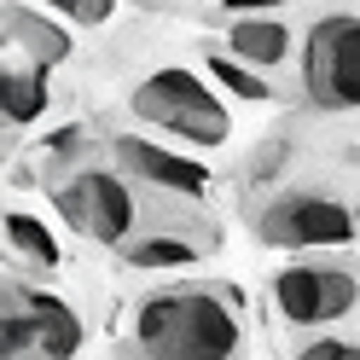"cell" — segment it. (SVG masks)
<instances>
[{"instance_id":"obj_15","label":"cell","mask_w":360,"mask_h":360,"mask_svg":"<svg viewBox=\"0 0 360 360\" xmlns=\"http://www.w3.org/2000/svg\"><path fill=\"white\" fill-rule=\"evenodd\" d=\"M290 360H360V337H343V331H302V343L290 349Z\"/></svg>"},{"instance_id":"obj_1","label":"cell","mask_w":360,"mask_h":360,"mask_svg":"<svg viewBox=\"0 0 360 360\" xmlns=\"http://www.w3.org/2000/svg\"><path fill=\"white\" fill-rule=\"evenodd\" d=\"M244 297L227 285H169L134 302L117 360H244Z\"/></svg>"},{"instance_id":"obj_8","label":"cell","mask_w":360,"mask_h":360,"mask_svg":"<svg viewBox=\"0 0 360 360\" xmlns=\"http://www.w3.org/2000/svg\"><path fill=\"white\" fill-rule=\"evenodd\" d=\"M110 151H117V169L140 186L163 192V198H204L210 192V163H198L192 151H174L163 140H146V134H110Z\"/></svg>"},{"instance_id":"obj_4","label":"cell","mask_w":360,"mask_h":360,"mask_svg":"<svg viewBox=\"0 0 360 360\" xmlns=\"http://www.w3.org/2000/svg\"><path fill=\"white\" fill-rule=\"evenodd\" d=\"M256 238L267 250H297V256L349 250L360 238V210L320 186H285L256 210Z\"/></svg>"},{"instance_id":"obj_17","label":"cell","mask_w":360,"mask_h":360,"mask_svg":"<svg viewBox=\"0 0 360 360\" xmlns=\"http://www.w3.org/2000/svg\"><path fill=\"white\" fill-rule=\"evenodd\" d=\"M279 6H290V0H221L227 18H274Z\"/></svg>"},{"instance_id":"obj_6","label":"cell","mask_w":360,"mask_h":360,"mask_svg":"<svg viewBox=\"0 0 360 360\" xmlns=\"http://www.w3.org/2000/svg\"><path fill=\"white\" fill-rule=\"evenodd\" d=\"M134 186H140V180H128L122 169L87 163V169H76L70 180L53 186V204L82 238L105 244V250H122V244L140 233V192Z\"/></svg>"},{"instance_id":"obj_14","label":"cell","mask_w":360,"mask_h":360,"mask_svg":"<svg viewBox=\"0 0 360 360\" xmlns=\"http://www.w3.org/2000/svg\"><path fill=\"white\" fill-rule=\"evenodd\" d=\"M204 70H210V82H221L233 99H250V105H262V99H274V87H267V70H256V64H244V58H233L227 47H215L210 58H204Z\"/></svg>"},{"instance_id":"obj_9","label":"cell","mask_w":360,"mask_h":360,"mask_svg":"<svg viewBox=\"0 0 360 360\" xmlns=\"http://www.w3.org/2000/svg\"><path fill=\"white\" fill-rule=\"evenodd\" d=\"M210 250H215V233L210 227H186V221H174V227L134 233L117 256L128 267H140V274H180V267H198Z\"/></svg>"},{"instance_id":"obj_5","label":"cell","mask_w":360,"mask_h":360,"mask_svg":"<svg viewBox=\"0 0 360 360\" xmlns=\"http://www.w3.org/2000/svg\"><path fill=\"white\" fill-rule=\"evenodd\" d=\"M302 64V99L326 117H343V110H360V12L337 6L320 12L297 47Z\"/></svg>"},{"instance_id":"obj_12","label":"cell","mask_w":360,"mask_h":360,"mask_svg":"<svg viewBox=\"0 0 360 360\" xmlns=\"http://www.w3.org/2000/svg\"><path fill=\"white\" fill-rule=\"evenodd\" d=\"M47 110H53V64L18 53V58L6 64V128L24 134L30 122L47 117Z\"/></svg>"},{"instance_id":"obj_2","label":"cell","mask_w":360,"mask_h":360,"mask_svg":"<svg viewBox=\"0 0 360 360\" xmlns=\"http://www.w3.org/2000/svg\"><path fill=\"white\" fill-rule=\"evenodd\" d=\"M128 110L146 128L169 134V140H186L198 151H215V146L233 140L227 99L210 87V76L186 70V64H163V70L140 76V82H134V94H128Z\"/></svg>"},{"instance_id":"obj_11","label":"cell","mask_w":360,"mask_h":360,"mask_svg":"<svg viewBox=\"0 0 360 360\" xmlns=\"http://www.w3.org/2000/svg\"><path fill=\"white\" fill-rule=\"evenodd\" d=\"M6 41H12L24 58H41V64H64V58L76 53L70 30H58L53 12L35 6V0H18V6H6Z\"/></svg>"},{"instance_id":"obj_10","label":"cell","mask_w":360,"mask_h":360,"mask_svg":"<svg viewBox=\"0 0 360 360\" xmlns=\"http://www.w3.org/2000/svg\"><path fill=\"white\" fill-rule=\"evenodd\" d=\"M221 47H227L233 58H244V64H256V70H279V64L302 47V41L290 35L285 18H233Z\"/></svg>"},{"instance_id":"obj_18","label":"cell","mask_w":360,"mask_h":360,"mask_svg":"<svg viewBox=\"0 0 360 360\" xmlns=\"http://www.w3.org/2000/svg\"><path fill=\"white\" fill-rule=\"evenodd\" d=\"M24 360H47V354H24Z\"/></svg>"},{"instance_id":"obj_13","label":"cell","mask_w":360,"mask_h":360,"mask_svg":"<svg viewBox=\"0 0 360 360\" xmlns=\"http://www.w3.org/2000/svg\"><path fill=\"white\" fill-rule=\"evenodd\" d=\"M6 256H12V274H24V279L58 274V262H64L53 227L30 210H6Z\"/></svg>"},{"instance_id":"obj_7","label":"cell","mask_w":360,"mask_h":360,"mask_svg":"<svg viewBox=\"0 0 360 360\" xmlns=\"http://www.w3.org/2000/svg\"><path fill=\"white\" fill-rule=\"evenodd\" d=\"M82 314L41 290L35 279L18 274L6 285V360H24V354H47V360H76L82 349Z\"/></svg>"},{"instance_id":"obj_16","label":"cell","mask_w":360,"mask_h":360,"mask_svg":"<svg viewBox=\"0 0 360 360\" xmlns=\"http://www.w3.org/2000/svg\"><path fill=\"white\" fill-rule=\"evenodd\" d=\"M35 6L64 12V18H76V24H110V18H117V0H35Z\"/></svg>"},{"instance_id":"obj_3","label":"cell","mask_w":360,"mask_h":360,"mask_svg":"<svg viewBox=\"0 0 360 360\" xmlns=\"http://www.w3.org/2000/svg\"><path fill=\"white\" fill-rule=\"evenodd\" d=\"M267 308L285 331H326L360 314V262L349 256H297L267 279Z\"/></svg>"}]
</instances>
